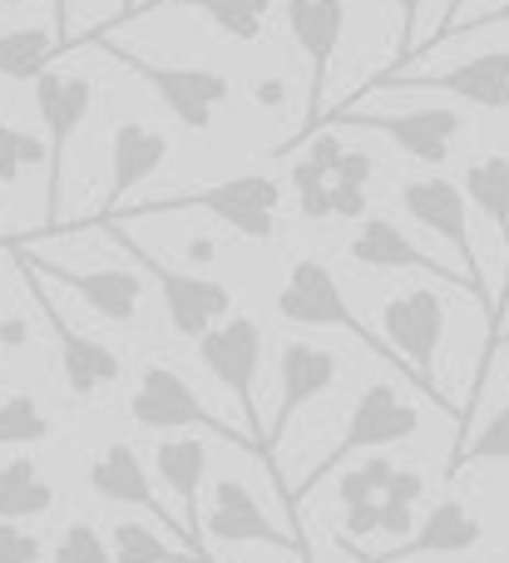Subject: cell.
<instances>
[{
  "label": "cell",
  "instance_id": "6da1fadb",
  "mask_svg": "<svg viewBox=\"0 0 509 563\" xmlns=\"http://www.w3.org/2000/svg\"><path fill=\"white\" fill-rule=\"evenodd\" d=\"M198 361L208 366V376L237 400L247 420V440H253L257 460L267 465V475L277 479L283 489V505H287V485H283V470L277 460L267 455V426H263V410H257V371H263V327L253 317H228L198 341Z\"/></svg>",
  "mask_w": 509,
  "mask_h": 563
},
{
  "label": "cell",
  "instance_id": "7a4b0ae2",
  "mask_svg": "<svg viewBox=\"0 0 509 563\" xmlns=\"http://www.w3.org/2000/svg\"><path fill=\"white\" fill-rule=\"evenodd\" d=\"M416 430H421V410L406 406L401 390H396L391 380H372V386L356 396L352 420H346L342 440L327 450L322 465H317L312 475L302 479V485L287 489V519L297 525V515H302V499L312 495V489L322 485L327 475H336V470H342L352 455H362V450H381V445H401V440H411Z\"/></svg>",
  "mask_w": 509,
  "mask_h": 563
},
{
  "label": "cell",
  "instance_id": "3957f363",
  "mask_svg": "<svg viewBox=\"0 0 509 563\" xmlns=\"http://www.w3.org/2000/svg\"><path fill=\"white\" fill-rule=\"evenodd\" d=\"M277 203H283V188L267 174H243V178H223V184L193 188V194H174V198H154V203L129 208L124 218H158V213H213L218 223H228L237 238L247 243H273L277 238Z\"/></svg>",
  "mask_w": 509,
  "mask_h": 563
},
{
  "label": "cell",
  "instance_id": "277c9868",
  "mask_svg": "<svg viewBox=\"0 0 509 563\" xmlns=\"http://www.w3.org/2000/svg\"><path fill=\"white\" fill-rule=\"evenodd\" d=\"M109 238H114L119 247L129 253V263L144 267V277L158 282V297H164V311H168V327L178 331L184 341H203L208 331L218 327V321L233 317V291L223 287V282L213 277H198V273H178V267H168L158 253H148L139 238H129L119 223H99Z\"/></svg>",
  "mask_w": 509,
  "mask_h": 563
},
{
  "label": "cell",
  "instance_id": "5b68a950",
  "mask_svg": "<svg viewBox=\"0 0 509 563\" xmlns=\"http://www.w3.org/2000/svg\"><path fill=\"white\" fill-rule=\"evenodd\" d=\"M277 311H283V321H292V327H332V331H346V336H356L366 351H372V356H381L386 366H396L416 390H421L416 371L406 366V361L396 356L391 346H386V336H376L372 327H362V321H356V311L346 307L342 287H336L332 267L317 263V257H302V263H292V273H287V287L277 291Z\"/></svg>",
  "mask_w": 509,
  "mask_h": 563
},
{
  "label": "cell",
  "instance_id": "8992f818",
  "mask_svg": "<svg viewBox=\"0 0 509 563\" xmlns=\"http://www.w3.org/2000/svg\"><path fill=\"white\" fill-rule=\"evenodd\" d=\"M89 45H99L114 65H124L134 79H144V85L164 99L168 114H174L184 129H193V134L213 129V109L233 95L228 75H218V69H208V65H154L148 55H134V49L114 45V40H104V35H89Z\"/></svg>",
  "mask_w": 509,
  "mask_h": 563
},
{
  "label": "cell",
  "instance_id": "52a82bcc",
  "mask_svg": "<svg viewBox=\"0 0 509 563\" xmlns=\"http://www.w3.org/2000/svg\"><path fill=\"white\" fill-rule=\"evenodd\" d=\"M35 104L45 119V228L40 233H59V208H65V158L75 144L79 124H85L89 104H95V85L85 75H45L35 79Z\"/></svg>",
  "mask_w": 509,
  "mask_h": 563
},
{
  "label": "cell",
  "instance_id": "ba28073f",
  "mask_svg": "<svg viewBox=\"0 0 509 563\" xmlns=\"http://www.w3.org/2000/svg\"><path fill=\"white\" fill-rule=\"evenodd\" d=\"M381 317H386V341H391V351L416 371L425 396L455 420V406L441 396V386H435V356H441V336H445V297L435 287L396 291L381 307Z\"/></svg>",
  "mask_w": 509,
  "mask_h": 563
},
{
  "label": "cell",
  "instance_id": "9c48e42d",
  "mask_svg": "<svg viewBox=\"0 0 509 563\" xmlns=\"http://www.w3.org/2000/svg\"><path fill=\"white\" fill-rule=\"evenodd\" d=\"M129 420H134L139 430H158V435H174V430H208V435L228 440V445L253 450L247 430L223 426V420H218L213 410L193 396V386H188L174 366H144L134 396H129ZM253 455H257V450H253Z\"/></svg>",
  "mask_w": 509,
  "mask_h": 563
},
{
  "label": "cell",
  "instance_id": "30bf717a",
  "mask_svg": "<svg viewBox=\"0 0 509 563\" xmlns=\"http://www.w3.org/2000/svg\"><path fill=\"white\" fill-rule=\"evenodd\" d=\"M15 253V247H10ZM15 267H20V282H25V291L35 297V307L45 311V327L55 331V346H59V371H65V386H69V396H79V400H89V396H99L104 386H114L119 380V356L104 346V341H95V336H85V331H75L65 321V311L55 307V297L45 291V282H40L35 273H30V263L15 253Z\"/></svg>",
  "mask_w": 509,
  "mask_h": 563
},
{
  "label": "cell",
  "instance_id": "8fae6325",
  "mask_svg": "<svg viewBox=\"0 0 509 563\" xmlns=\"http://www.w3.org/2000/svg\"><path fill=\"white\" fill-rule=\"evenodd\" d=\"M287 30H292L297 49L307 55V69H312V85H307V124H302V134L287 144V148H297L307 134L322 129L327 79H332V59L346 35V0H287Z\"/></svg>",
  "mask_w": 509,
  "mask_h": 563
},
{
  "label": "cell",
  "instance_id": "7c38bea8",
  "mask_svg": "<svg viewBox=\"0 0 509 563\" xmlns=\"http://www.w3.org/2000/svg\"><path fill=\"white\" fill-rule=\"evenodd\" d=\"M401 208L416 218L421 228H431L435 238H445V243L455 247V257H461V277L471 282L475 301L485 307V317H490V287H485L480 277V257H475V243H471V213H465V194L451 184V178H411V184H401Z\"/></svg>",
  "mask_w": 509,
  "mask_h": 563
},
{
  "label": "cell",
  "instance_id": "4fadbf2b",
  "mask_svg": "<svg viewBox=\"0 0 509 563\" xmlns=\"http://www.w3.org/2000/svg\"><path fill=\"white\" fill-rule=\"evenodd\" d=\"M381 89H445V95H461L480 109H509V49H485L471 55L461 65L441 69V75H376L362 95H381Z\"/></svg>",
  "mask_w": 509,
  "mask_h": 563
},
{
  "label": "cell",
  "instance_id": "5bb4252c",
  "mask_svg": "<svg viewBox=\"0 0 509 563\" xmlns=\"http://www.w3.org/2000/svg\"><path fill=\"white\" fill-rule=\"evenodd\" d=\"M336 129H372L386 134L401 154L421 158V164H445L455 134L465 129V119L455 109H406V114H362V109H336Z\"/></svg>",
  "mask_w": 509,
  "mask_h": 563
},
{
  "label": "cell",
  "instance_id": "9a60e30c",
  "mask_svg": "<svg viewBox=\"0 0 509 563\" xmlns=\"http://www.w3.org/2000/svg\"><path fill=\"white\" fill-rule=\"evenodd\" d=\"M203 539H218V544H267V549H287L297 559H312L307 539L283 534L243 479H218L213 485V499H208V515H203Z\"/></svg>",
  "mask_w": 509,
  "mask_h": 563
},
{
  "label": "cell",
  "instance_id": "2e32d148",
  "mask_svg": "<svg viewBox=\"0 0 509 563\" xmlns=\"http://www.w3.org/2000/svg\"><path fill=\"white\" fill-rule=\"evenodd\" d=\"M15 253L25 257L35 277H55L59 287L75 291L95 317H104V321H134L139 317L144 282H139V273H129V267H69V263H49V257L25 253V247H15Z\"/></svg>",
  "mask_w": 509,
  "mask_h": 563
},
{
  "label": "cell",
  "instance_id": "e0dca14e",
  "mask_svg": "<svg viewBox=\"0 0 509 563\" xmlns=\"http://www.w3.org/2000/svg\"><path fill=\"white\" fill-rule=\"evenodd\" d=\"M336 371H342V361L327 346H312V341H287L283 346V361H277L283 396H277V416H273V426H267V455L273 460H277V445H283L287 426H292V416L336 386Z\"/></svg>",
  "mask_w": 509,
  "mask_h": 563
},
{
  "label": "cell",
  "instance_id": "ac0fdd59",
  "mask_svg": "<svg viewBox=\"0 0 509 563\" xmlns=\"http://www.w3.org/2000/svg\"><path fill=\"white\" fill-rule=\"evenodd\" d=\"M164 158H168V139L158 134V129L134 124V119H129V124H119L114 139H109V188H104V203H99L95 218H85V223H75V228H99L104 218H114L119 198H129L139 184H148V178L164 168Z\"/></svg>",
  "mask_w": 509,
  "mask_h": 563
},
{
  "label": "cell",
  "instance_id": "d6986e66",
  "mask_svg": "<svg viewBox=\"0 0 509 563\" xmlns=\"http://www.w3.org/2000/svg\"><path fill=\"white\" fill-rule=\"evenodd\" d=\"M89 489H95L99 499H109V505L148 509V515H154L158 525H168L178 539H188L184 519H174L164 505H158L154 485H148V465L139 460V450H134V445H124V440L95 455V465H89ZM188 549H193V544H188ZM203 559H213V554H203Z\"/></svg>",
  "mask_w": 509,
  "mask_h": 563
},
{
  "label": "cell",
  "instance_id": "ffe728a7",
  "mask_svg": "<svg viewBox=\"0 0 509 563\" xmlns=\"http://www.w3.org/2000/svg\"><path fill=\"white\" fill-rule=\"evenodd\" d=\"M352 263L372 267V273H425V277H441V282H451V287L471 291V282L455 273V267H441L431 253H421V247H416L401 228L386 223V218H366V223L356 228ZM471 297H475V291H471Z\"/></svg>",
  "mask_w": 509,
  "mask_h": 563
},
{
  "label": "cell",
  "instance_id": "44dd1931",
  "mask_svg": "<svg viewBox=\"0 0 509 563\" xmlns=\"http://www.w3.org/2000/svg\"><path fill=\"white\" fill-rule=\"evenodd\" d=\"M154 470H158V479L174 489L178 505H184L188 544H193L198 554H208L203 549V515H198V495H203V475H208V445L198 435H168L164 445L154 450Z\"/></svg>",
  "mask_w": 509,
  "mask_h": 563
},
{
  "label": "cell",
  "instance_id": "7402d4cb",
  "mask_svg": "<svg viewBox=\"0 0 509 563\" xmlns=\"http://www.w3.org/2000/svg\"><path fill=\"white\" fill-rule=\"evenodd\" d=\"M485 539V525L461 505V499H441V505L425 515V525H416V534L401 549L366 563H406V559H425V554H471Z\"/></svg>",
  "mask_w": 509,
  "mask_h": 563
},
{
  "label": "cell",
  "instance_id": "603a6c76",
  "mask_svg": "<svg viewBox=\"0 0 509 563\" xmlns=\"http://www.w3.org/2000/svg\"><path fill=\"white\" fill-rule=\"evenodd\" d=\"M55 509V485L40 475L35 460H10L0 465V525L40 519Z\"/></svg>",
  "mask_w": 509,
  "mask_h": 563
},
{
  "label": "cell",
  "instance_id": "cb8c5ba5",
  "mask_svg": "<svg viewBox=\"0 0 509 563\" xmlns=\"http://www.w3.org/2000/svg\"><path fill=\"white\" fill-rule=\"evenodd\" d=\"M164 5L203 10L223 35L243 40V45H257V40H263V20L273 15V0H148V5L134 10V15H144V10H164Z\"/></svg>",
  "mask_w": 509,
  "mask_h": 563
},
{
  "label": "cell",
  "instance_id": "d4e9b609",
  "mask_svg": "<svg viewBox=\"0 0 509 563\" xmlns=\"http://www.w3.org/2000/svg\"><path fill=\"white\" fill-rule=\"evenodd\" d=\"M465 198L495 223V233L505 238V257H509V158L505 154L475 158L465 168Z\"/></svg>",
  "mask_w": 509,
  "mask_h": 563
},
{
  "label": "cell",
  "instance_id": "484cf974",
  "mask_svg": "<svg viewBox=\"0 0 509 563\" xmlns=\"http://www.w3.org/2000/svg\"><path fill=\"white\" fill-rule=\"evenodd\" d=\"M55 55L59 49H55L49 25L5 30V35H0V79H10V85H30V79L45 75Z\"/></svg>",
  "mask_w": 509,
  "mask_h": 563
},
{
  "label": "cell",
  "instance_id": "4316f807",
  "mask_svg": "<svg viewBox=\"0 0 509 563\" xmlns=\"http://www.w3.org/2000/svg\"><path fill=\"white\" fill-rule=\"evenodd\" d=\"M109 554H114V563H213L193 549L164 544L148 525H114L109 529Z\"/></svg>",
  "mask_w": 509,
  "mask_h": 563
},
{
  "label": "cell",
  "instance_id": "83f0119b",
  "mask_svg": "<svg viewBox=\"0 0 509 563\" xmlns=\"http://www.w3.org/2000/svg\"><path fill=\"white\" fill-rule=\"evenodd\" d=\"M45 435H49V420L35 396L0 400V445H40Z\"/></svg>",
  "mask_w": 509,
  "mask_h": 563
},
{
  "label": "cell",
  "instance_id": "f1b7e54d",
  "mask_svg": "<svg viewBox=\"0 0 509 563\" xmlns=\"http://www.w3.org/2000/svg\"><path fill=\"white\" fill-rule=\"evenodd\" d=\"M485 460H509V406H500L490 420L480 426V435L465 440L451 455V479L461 475L465 465H485Z\"/></svg>",
  "mask_w": 509,
  "mask_h": 563
},
{
  "label": "cell",
  "instance_id": "f546056e",
  "mask_svg": "<svg viewBox=\"0 0 509 563\" xmlns=\"http://www.w3.org/2000/svg\"><path fill=\"white\" fill-rule=\"evenodd\" d=\"M391 475H396L391 460H366V465L346 470V475L336 479V499H342V509L376 505V499L386 495V485H391Z\"/></svg>",
  "mask_w": 509,
  "mask_h": 563
},
{
  "label": "cell",
  "instance_id": "4dcf8cb0",
  "mask_svg": "<svg viewBox=\"0 0 509 563\" xmlns=\"http://www.w3.org/2000/svg\"><path fill=\"white\" fill-rule=\"evenodd\" d=\"M35 164H45V144L30 139L25 129L0 124V184H15V178Z\"/></svg>",
  "mask_w": 509,
  "mask_h": 563
},
{
  "label": "cell",
  "instance_id": "1f68e13d",
  "mask_svg": "<svg viewBox=\"0 0 509 563\" xmlns=\"http://www.w3.org/2000/svg\"><path fill=\"white\" fill-rule=\"evenodd\" d=\"M49 563H114V554H109L104 534H99L95 525H69L65 534L55 539Z\"/></svg>",
  "mask_w": 509,
  "mask_h": 563
},
{
  "label": "cell",
  "instance_id": "d6a6232c",
  "mask_svg": "<svg viewBox=\"0 0 509 563\" xmlns=\"http://www.w3.org/2000/svg\"><path fill=\"white\" fill-rule=\"evenodd\" d=\"M292 188H297V203H302L307 218H332V184H327L307 158L292 164Z\"/></svg>",
  "mask_w": 509,
  "mask_h": 563
},
{
  "label": "cell",
  "instance_id": "836d02e7",
  "mask_svg": "<svg viewBox=\"0 0 509 563\" xmlns=\"http://www.w3.org/2000/svg\"><path fill=\"white\" fill-rule=\"evenodd\" d=\"M40 559H45V544L30 529L0 525V563H40Z\"/></svg>",
  "mask_w": 509,
  "mask_h": 563
},
{
  "label": "cell",
  "instance_id": "e575fe53",
  "mask_svg": "<svg viewBox=\"0 0 509 563\" xmlns=\"http://www.w3.org/2000/svg\"><path fill=\"white\" fill-rule=\"evenodd\" d=\"M421 10L425 0H396V15H401V40H396V59L391 69H406L416 55V30H421Z\"/></svg>",
  "mask_w": 509,
  "mask_h": 563
},
{
  "label": "cell",
  "instance_id": "d590c367",
  "mask_svg": "<svg viewBox=\"0 0 509 563\" xmlns=\"http://www.w3.org/2000/svg\"><path fill=\"white\" fill-rule=\"evenodd\" d=\"M425 495V475L421 470H396L391 475V485H386V505H406V509H416V499Z\"/></svg>",
  "mask_w": 509,
  "mask_h": 563
},
{
  "label": "cell",
  "instance_id": "8d00e7d4",
  "mask_svg": "<svg viewBox=\"0 0 509 563\" xmlns=\"http://www.w3.org/2000/svg\"><path fill=\"white\" fill-rule=\"evenodd\" d=\"M346 539H372V534H381V499L376 505H356V509H346Z\"/></svg>",
  "mask_w": 509,
  "mask_h": 563
},
{
  "label": "cell",
  "instance_id": "74e56055",
  "mask_svg": "<svg viewBox=\"0 0 509 563\" xmlns=\"http://www.w3.org/2000/svg\"><path fill=\"white\" fill-rule=\"evenodd\" d=\"M461 10H465V0H445V10H441V25H435L431 35H425L421 45H416V55H431V49H441L445 40H451V30L461 25ZM416 55H411V59H416Z\"/></svg>",
  "mask_w": 509,
  "mask_h": 563
},
{
  "label": "cell",
  "instance_id": "f35d334b",
  "mask_svg": "<svg viewBox=\"0 0 509 563\" xmlns=\"http://www.w3.org/2000/svg\"><path fill=\"white\" fill-rule=\"evenodd\" d=\"M366 178H372V158H366V154H342V164H336L332 184H342V188H366Z\"/></svg>",
  "mask_w": 509,
  "mask_h": 563
},
{
  "label": "cell",
  "instance_id": "ab89813d",
  "mask_svg": "<svg viewBox=\"0 0 509 563\" xmlns=\"http://www.w3.org/2000/svg\"><path fill=\"white\" fill-rule=\"evenodd\" d=\"M332 184V178H327ZM366 213V188H342L332 184V218H362Z\"/></svg>",
  "mask_w": 509,
  "mask_h": 563
},
{
  "label": "cell",
  "instance_id": "60d3db41",
  "mask_svg": "<svg viewBox=\"0 0 509 563\" xmlns=\"http://www.w3.org/2000/svg\"><path fill=\"white\" fill-rule=\"evenodd\" d=\"M490 25H509V0H500V5H490V10H480V15H471L465 25H455L451 40L455 35H480V30H490Z\"/></svg>",
  "mask_w": 509,
  "mask_h": 563
},
{
  "label": "cell",
  "instance_id": "b9f144b4",
  "mask_svg": "<svg viewBox=\"0 0 509 563\" xmlns=\"http://www.w3.org/2000/svg\"><path fill=\"white\" fill-rule=\"evenodd\" d=\"M381 534H406V539H411L416 534V509L386 505V499H381Z\"/></svg>",
  "mask_w": 509,
  "mask_h": 563
},
{
  "label": "cell",
  "instance_id": "7bdbcfd3",
  "mask_svg": "<svg viewBox=\"0 0 509 563\" xmlns=\"http://www.w3.org/2000/svg\"><path fill=\"white\" fill-rule=\"evenodd\" d=\"M49 35H55V49L75 45V35H69V0H49Z\"/></svg>",
  "mask_w": 509,
  "mask_h": 563
},
{
  "label": "cell",
  "instance_id": "ee69618b",
  "mask_svg": "<svg viewBox=\"0 0 509 563\" xmlns=\"http://www.w3.org/2000/svg\"><path fill=\"white\" fill-rule=\"evenodd\" d=\"M277 99H283V85H257V104H277Z\"/></svg>",
  "mask_w": 509,
  "mask_h": 563
},
{
  "label": "cell",
  "instance_id": "f6af8a7d",
  "mask_svg": "<svg viewBox=\"0 0 509 563\" xmlns=\"http://www.w3.org/2000/svg\"><path fill=\"white\" fill-rule=\"evenodd\" d=\"M134 10H139V0H124V10H119L109 25H99V30H114V25H124V20H134Z\"/></svg>",
  "mask_w": 509,
  "mask_h": 563
},
{
  "label": "cell",
  "instance_id": "bcb514c9",
  "mask_svg": "<svg viewBox=\"0 0 509 563\" xmlns=\"http://www.w3.org/2000/svg\"><path fill=\"white\" fill-rule=\"evenodd\" d=\"M0 5H30V0H0Z\"/></svg>",
  "mask_w": 509,
  "mask_h": 563
},
{
  "label": "cell",
  "instance_id": "7dc6e473",
  "mask_svg": "<svg viewBox=\"0 0 509 563\" xmlns=\"http://www.w3.org/2000/svg\"><path fill=\"white\" fill-rule=\"evenodd\" d=\"M500 346H509V331H500Z\"/></svg>",
  "mask_w": 509,
  "mask_h": 563
},
{
  "label": "cell",
  "instance_id": "c3c4849f",
  "mask_svg": "<svg viewBox=\"0 0 509 563\" xmlns=\"http://www.w3.org/2000/svg\"><path fill=\"white\" fill-rule=\"evenodd\" d=\"M0 386H5V366H0Z\"/></svg>",
  "mask_w": 509,
  "mask_h": 563
},
{
  "label": "cell",
  "instance_id": "681fc988",
  "mask_svg": "<svg viewBox=\"0 0 509 563\" xmlns=\"http://www.w3.org/2000/svg\"><path fill=\"white\" fill-rule=\"evenodd\" d=\"M485 563H500V559H485Z\"/></svg>",
  "mask_w": 509,
  "mask_h": 563
},
{
  "label": "cell",
  "instance_id": "f907efd6",
  "mask_svg": "<svg viewBox=\"0 0 509 563\" xmlns=\"http://www.w3.org/2000/svg\"><path fill=\"white\" fill-rule=\"evenodd\" d=\"M505 282H509V277H505Z\"/></svg>",
  "mask_w": 509,
  "mask_h": 563
}]
</instances>
